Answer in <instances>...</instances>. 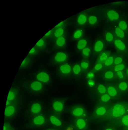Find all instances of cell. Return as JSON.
Here are the masks:
<instances>
[{
  "label": "cell",
  "mask_w": 128,
  "mask_h": 130,
  "mask_svg": "<svg viewBox=\"0 0 128 130\" xmlns=\"http://www.w3.org/2000/svg\"><path fill=\"white\" fill-rule=\"evenodd\" d=\"M125 112V107L123 104H117L114 105L112 109L113 115L116 117H119L123 115Z\"/></svg>",
  "instance_id": "6da1fadb"
},
{
  "label": "cell",
  "mask_w": 128,
  "mask_h": 130,
  "mask_svg": "<svg viewBox=\"0 0 128 130\" xmlns=\"http://www.w3.org/2000/svg\"><path fill=\"white\" fill-rule=\"evenodd\" d=\"M67 57L66 55L62 52H58L56 53L54 58L55 61L58 63H61L66 61Z\"/></svg>",
  "instance_id": "7a4b0ae2"
},
{
  "label": "cell",
  "mask_w": 128,
  "mask_h": 130,
  "mask_svg": "<svg viewBox=\"0 0 128 130\" xmlns=\"http://www.w3.org/2000/svg\"><path fill=\"white\" fill-rule=\"evenodd\" d=\"M37 78L38 80L43 83L48 82L50 80V77L47 73L41 72L39 73L37 76Z\"/></svg>",
  "instance_id": "3957f363"
},
{
  "label": "cell",
  "mask_w": 128,
  "mask_h": 130,
  "mask_svg": "<svg viewBox=\"0 0 128 130\" xmlns=\"http://www.w3.org/2000/svg\"><path fill=\"white\" fill-rule=\"evenodd\" d=\"M107 15L108 18L112 21L117 20L119 18V14L113 10H111L108 11Z\"/></svg>",
  "instance_id": "277c9868"
},
{
  "label": "cell",
  "mask_w": 128,
  "mask_h": 130,
  "mask_svg": "<svg viewBox=\"0 0 128 130\" xmlns=\"http://www.w3.org/2000/svg\"><path fill=\"white\" fill-rule=\"evenodd\" d=\"M110 52L109 51L103 52L100 54L98 58V62L99 63L105 62L107 59L110 57Z\"/></svg>",
  "instance_id": "5b68a950"
},
{
  "label": "cell",
  "mask_w": 128,
  "mask_h": 130,
  "mask_svg": "<svg viewBox=\"0 0 128 130\" xmlns=\"http://www.w3.org/2000/svg\"><path fill=\"white\" fill-rule=\"evenodd\" d=\"M15 111L14 107L12 105H8L7 106L5 111V115L7 117H10L12 116Z\"/></svg>",
  "instance_id": "8992f818"
},
{
  "label": "cell",
  "mask_w": 128,
  "mask_h": 130,
  "mask_svg": "<svg viewBox=\"0 0 128 130\" xmlns=\"http://www.w3.org/2000/svg\"><path fill=\"white\" fill-rule=\"evenodd\" d=\"M115 44L119 51H124L126 49V46L124 43L120 40L117 39L114 42Z\"/></svg>",
  "instance_id": "52a82bcc"
},
{
  "label": "cell",
  "mask_w": 128,
  "mask_h": 130,
  "mask_svg": "<svg viewBox=\"0 0 128 130\" xmlns=\"http://www.w3.org/2000/svg\"><path fill=\"white\" fill-rule=\"evenodd\" d=\"M16 97V93L15 91L13 90L10 91L7 97L6 105H8L10 103L14 100Z\"/></svg>",
  "instance_id": "ba28073f"
},
{
  "label": "cell",
  "mask_w": 128,
  "mask_h": 130,
  "mask_svg": "<svg viewBox=\"0 0 128 130\" xmlns=\"http://www.w3.org/2000/svg\"><path fill=\"white\" fill-rule=\"evenodd\" d=\"M53 108L56 111H61L62 110L64 105L63 103L60 101H56L53 104Z\"/></svg>",
  "instance_id": "9c48e42d"
},
{
  "label": "cell",
  "mask_w": 128,
  "mask_h": 130,
  "mask_svg": "<svg viewBox=\"0 0 128 130\" xmlns=\"http://www.w3.org/2000/svg\"><path fill=\"white\" fill-rule=\"evenodd\" d=\"M31 87L34 91H39L42 89L43 85L41 82L38 81H35L32 83Z\"/></svg>",
  "instance_id": "30bf717a"
},
{
  "label": "cell",
  "mask_w": 128,
  "mask_h": 130,
  "mask_svg": "<svg viewBox=\"0 0 128 130\" xmlns=\"http://www.w3.org/2000/svg\"><path fill=\"white\" fill-rule=\"evenodd\" d=\"M104 47V44L103 42L101 41H98L95 44L94 50L96 52H100L102 50Z\"/></svg>",
  "instance_id": "8fae6325"
},
{
  "label": "cell",
  "mask_w": 128,
  "mask_h": 130,
  "mask_svg": "<svg viewBox=\"0 0 128 130\" xmlns=\"http://www.w3.org/2000/svg\"><path fill=\"white\" fill-rule=\"evenodd\" d=\"M60 70L63 74H67L71 72V69L70 65L66 64L61 66L60 67Z\"/></svg>",
  "instance_id": "7c38bea8"
},
{
  "label": "cell",
  "mask_w": 128,
  "mask_h": 130,
  "mask_svg": "<svg viewBox=\"0 0 128 130\" xmlns=\"http://www.w3.org/2000/svg\"><path fill=\"white\" fill-rule=\"evenodd\" d=\"M87 20V16L84 14H80L78 17L77 22L80 25H83L86 22Z\"/></svg>",
  "instance_id": "4fadbf2b"
},
{
  "label": "cell",
  "mask_w": 128,
  "mask_h": 130,
  "mask_svg": "<svg viewBox=\"0 0 128 130\" xmlns=\"http://www.w3.org/2000/svg\"><path fill=\"white\" fill-rule=\"evenodd\" d=\"M45 119L42 115H39L35 117L34 119V123L35 124L38 125H41L43 124Z\"/></svg>",
  "instance_id": "5bb4252c"
},
{
  "label": "cell",
  "mask_w": 128,
  "mask_h": 130,
  "mask_svg": "<svg viewBox=\"0 0 128 130\" xmlns=\"http://www.w3.org/2000/svg\"><path fill=\"white\" fill-rule=\"evenodd\" d=\"M41 110V107L40 104L38 103L34 104L31 108L32 112L34 114H37L40 112Z\"/></svg>",
  "instance_id": "9a60e30c"
},
{
  "label": "cell",
  "mask_w": 128,
  "mask_h": 130,
  "mask_svg": "<svg viewBox=\"0 0 128 130\" xmlns=\"http://www.w3.org/2000/svg\"><path fill=\"white\" fill-rule=\"evenodd\" d=\"M87 44V42L84 39H82L79 41L77 44V47L80 50H83L85 48Z\"/></svg>",
  "instance_id": "2e32d148"
},
{
  "label": "cell",
  "mask_w": 128,
  "mask_h": 130,
  "mask_svg": "<svg viewBox=\"0 0 128 130\" xmlns=\"http://www.w3.org/2000/svg\"><path fill=\"white\" fill-rule=\"evenodd\" d=\"M84 113L83 109L81 107H77L74 108L73 112V115L75 116H80Z\"/></svg>",
  "instance_id": "e0dca14e"
},
{
  "label": "cell",
  "mask_w": 128,
  "mask_h": 130,
  "mask_svg": "<svg viewBox=\"0 0 128 130\" xmlns=\"http://www.w3.org/2000/svg\"><path fill=\"white\" fill-rule=\"evenodd\" d=\"M50 119L52 124L55 125L59 126L62 124V123L60 120L54 116H51Z\"/></svg>",
  "instance_id": "ac0fdd59"
},
{
  "label": "cell",
  "mask_w": 128,
  "mask_h": 130,
  "mask_svg": "<svg viewBox=\"0 0 128 130\" xmlns=\"http://www.w3.org/2000/svg\"><path fill=\"white\" fill-rule=\"evenodd\" d=\"M65 38L62 36L56 39V44L59 47L63 46L65 45Z\"/></svg>",
  "instance_id": "d6986e66"
},
{
  "label": "cell",
  "mask_w": 128,
  "mask_h": 130,
  "mask_svg": "<svg viewBox=\"0 0 128 130\" xmlns=\"http://www.w3.org/2000/svg\"><path fill=\"white\" fill-rule=\"evenodd\" d=\"M108 94L111 97H115L117 94L116 89L113 86L108 87L107 90Z\"/></svg>",
  "instance_id": "ffe728a7"
},
{
  "label": "cell",
  "mask_w": 128,
  "mask_h": 130,
  "mask_svg": "<svg viewBox=\"0 0 128 130\" xmlns=\"http://www.w3.org/2000/svg\"><path fill=\"white\" fill-rule=\"evenodd\" d=\"M31 62V59L29 57H27L24 60L22 63L20 68H24L28 67Z\"/></svg>",
  "instance_id": "44dd1931"
},
{
  "label": "cell",
  "mask_w": 128,
  "mask_h": 130,
  "mask_svg": "<svg viewBox=\"0 0 128 130\" xmlns=\"http://www.w3.org/2000/svg\"><path fill=\"white\" fill-rule=\"evenodd\" d=\"M64 32V29L62 28H56L54 32L55 36L57 38L62 36Z\"/></svg>",
  "instance_id": "7402d4cb"
},
{
  "label": "cell",
  "mask_w": 128,
  "mask_h": 130,
  "mask_svg": "<svg viewBox=\"0 0 128 130\" xmlns=\"http://www.w3.org/2000/svg\"><path fill=\"white\" fill-rule=\"evenodd\" d=\"M77 125L79 128L82 129L85 127L86 123L84 120L83 119H80L77 120Z\"/></svg>",
  "instance_id": "603a6c76"
},
{
  "label": "cell",
  "mask_w": 128,
  "mask_h": 130,
  "mask_svg": "<svg viewBox=\"0 0 128 130\" xmlns=\"http://www.w3.org/2000/svg\"><path fill=\"white\" fill-rule=\"evenodd\" d=\"M115 32L117 36L120 38H123L125 36V33L119 27L115 28Z\"/></svg>",
  "instance_id": "cb8c5ba5"
},
{
  "label": "cell",
  "mask_w": 128,
  "mask_h": 130,
  "mask_svg": "<svg viewBox=\"0 0 128 130\" xmlns=\"http://www.w3.org/2000/svg\"><path fill=\"white\" fill-rule=\"evenodd\" d=\"M97 21V18L95 16L92 15L90 16L88 19V22L89 24L91 25L95 24Z\"/></svg>",
  "instance_id": "d4e9b609"
},
{
  "label": "cell",
  "mask_w": 128,
  "mask_h": 130,
  "mask_svg": "<svg viewBox=\"0 0 128 130\" xmlns=\"http://www.w3.org/2000/svg\"><path fill=\"white\" fill-rule=\"evenodd\" d=\"M106 109L103 107H101L98 108L96 110V112L97 114L99 116H102L104 114L106 113Z\"/></svg>",
  "instance_id": "484cf974"
},
{
  "label": "cell",
  "mask_w": 128,
  "mask_h": 130,
  "mask_svg": "<svg viewBox=\"0 0 128 130\" xmlns=\"http://www.w3.org/2000/svg\"><path fill=\"white\" fill-rule=\"evenodd\" d=\"M83 34V31L81 29L77 30L74 33L73 35L74 38L77 39L80 38Z\"/></svg>",
  "instance_id": "4316f807"
},
{
  "label": "cell",
  "mask_w": 128,
  "mask_h": 130,
  "mask_svg": "<svg viewBox=\"0 0 128 130\" xmlns=\"http://www.w3.org/2000/svg\"><path fill=\"white\" fill-rule=\"evenodd\" d=\"M81 70V69L80 66L78 64L75 65L73 69L74 73L76 75H78L80 74Z\"/></svg>",
  "instance_id": "83f0119b"
},
{
  "label": "cell",
  "mask_w": 128,
  "mask_h": 130,
  "mask_svg": "<svg viewBox=\"0 0 128 130\" xmlns=\"http://www.w3.org/2000/svg\"><path fill=\"white\" fill-rule=\"evenodd\" d=\"M114 58L112 56L108 58L105 62V64L107 66H109L112 65L114 62Z\"/></svg>",
  "instance_id": "f1b7e54d"
},
{
  "label": "cell",
  "mask_w": 128,
  "mask_h": 130,
  "mask_svg": "<svg viewBox=\"0 0 128 130\" xmlns=\"http://www.w3.org/2000/svg\"><path fill=\"white\" fill-rule=\"evenodd\" d=\"M119 28L123 31L125 30L127 27V25L124 21H122L120 22L119 25Z\"/></svg>",
  "instance_id": "f546056e"
},
{
  "label": "cell",
  "mask_w": 128,
  "mask_h": 130,
  "mask_svg": "<svg viewBox=\"0 0 128 130\" xmlns=\"http://www.w3.org/2000/svg\"><path fill=\"white\" fill-rule=\"evenodd\" d=\"M105 38L106 40L109 42L112 41L114 38L112 34L109 32L106 33L105 35Z\"/></svg>",
  "instance_id": "4dcf8cb0"
},
{
  "label": "cell",
  "mask_w": 128,
  "mask_h": 130,
  "mask_svg": "<svg viewBox=\"0 0 128 130\" xmlns=\"http://www.w3.org/2000/svg\"><path fill=\"white\" fill-rule=\"evenodd\" d=\"M98 91L102 94H104L106 92V89L105 86L102 84H100L98 88Z\"/></svg>",
  "instance_id": "1f68e13d"
},
{
  "label": "cell",
  "mask_w": 128,
  "mask_h": 130,
  "mask_svg": "<svg viewBox=\"0 0 128 130\" xmlns=\"http://www.w3.org/2000/svg\"><path fill=\"white\" fill-rule=\"evenodd\" d=\"M125 68V66L123 64H120L115 66L114 70L116 72L121 71L123 70Z\"/></svg>",
  "instance_id": "d6a6232c"
},
{
  "label": "cell",
  "mask_w": 128,
  "mask_h": 130,
  "mask_svg": "<svg viewBox=\"0 0 128 130\" xmlns=\"http://www.w3.org/2000/svg\"><path fill=\"white\" fill-rule=\"evenodd\" d=\"M111 99L110 96L108 94H105L103 95L101 97V100L103 102H107L110 100Z\"/></svg>",
  "instance_id": "836d02e7"
},
{
  "label": "cell",
  "mask_w": 128,
  "mask_h": 130,
  "mask_svg": "<svg viewBox=\"0 0 128 130\" xmlns=\"http://www.w3.org/2000/svg\"><path fill=\"white\" fill-rule=\"evenodd\" d=\"M90 52V49L88 47H86L83 50L82 53L85 56H87L89 55Z\"/></svg>",
  "instance_id": "e575fe53"
},
{
  "label": "cell",
  "mask_w": 128,
  "mask_h": 130,
  "mask_svg": "<svg viewBox=\"0 0 128 130\" xmlns=\"http://www.w3.org/2000/svg\"><path fill=\"white\" fill-rule=\"evenodd\" d=\"M45 42L43 39H41L36 44V46L38 48L43 47L44 45Z\"/></svg>",
  "instance_id": "d590c367"
},
{
  "label": "cell",
  "mask_w": 128,
  "mask_h": 130,
  "mask_svg": "<svg viewBox=\"0 0 128 130\" xmlns=\"http://www.w3.org/2000/svg\"><path fill=\"white\" fill-rule=\"evenodd\" d=\"M120 89L123 91H124L126 90L127 88V84L125 82H123L121 83L119 86Z\"/></svg>",
  "instance_id": "8d00e7d4"
},
{
  "label": "cell",
  "mask_w": 128,
  "mask_h": 130,
  "mask_svg": "<svg viewBox=\"0 0 128 130\" xmlns=\"http://www.w3.org/2000/svg\"><path fill=\"white\" fill-rule=\"evenodd\" d=\"M114 74L113 72L111 71H108L105 74V78L107 79H111L113 77Z\"/></svg>",
  "instance_id": "74e56055"
},
{
  "label": "cell",
  "mask_w": 128,
  "mask_h": 130,
  "mask_svg": "<svg viewBox=\"0 0 128 130\" xmlns=\"http://www.w3.org/2000/svg\"><path fill=\"white\" fill-rule=\"evenodd\" d=\"M122 61V59L120 57H118L115 59L114 63L115 65H118L120 64Z\"/></svg>",
  "instance_id": "f35d334b"
},
{
  "label": "cell",
  "mask_w": 128,
  "mask_h": 130,
  "mask_svg": "<svg viewBox=\"0 0 128 130\" xmlns=\"http://www.w3.org/2000/svg\"><path fill=\"white\" fill-rule=\"evenodd\" d=\"M122 122L124 125L128 126V115H126L123 117Z\"/></svg>",
  "instance_id": "ab89813d"
},
{
  "label": "cell",
  "mask_w": 128,
  "mask_h": 130,
  "mask_svg": "<svg viewBox=\"0 0 128 130\" xmlns=\"http://www.w3.org/2000/svg\"><path fill=\"white\" fill-rule=\"evenodd\" d=\"M12 127L10 125L7 123H4L3 130H11Z\"/></svg>",
  "instance_id": "60d3db41"
},
{
  "label": "cell",
  "mask_w": 128,
  "mask_h": 130,
  "mask_svg": "<svg viewBox=\"0 0 128 130\" xmlns=\"http://www.w3.org/2000/svg\"><path fill=\"white\" fill-rule=\"evenodd\" d=\"M81 66L82 68L84 69H86L89 66V65L87 63L84 62L81 63Z\"/></svg>",
  "instance_id": "b9f144b4"
},
{
  "label": "cell",
  "mask_w": 128,
  "mask_h": 130,
  "mask_svg": "<svg viewBox=\"0 0 128 130\" xmlns=\"http://www.w3.org/2000/svg\"><path fill=\"white\" fill-rule=\"evenodd\" d=\"M103 67V65L101 63H98L95 66L94 68L96 71L99 70L101 69Z\"/></svg>",
  "instance_id": "7bdbcfd3"
},
{
  "label": "cell",
  "mask_w": 128,
  "mask_h": 130,
  "mask_svg": "<svg viewBox=\"0 0 128 130\" xmlns=\"http://www.w3.org/2000/svg\"><path fill=\"white\" fill-rule=\"evenodd\" d=\"M87 83L88 85L91 87L94 86L95 85V82L91 79H90L88 80Z\"/></svg>",
  "instance_id": "ee69618b"
},
{
  "label": "cell",
  "mask_w": 128,
  "mask_h": 130,
  "mask_svg": "<svg viewBox=\"0 0 128 130\" xmlns=\"http://www.w3.org/2000/svg\"><path fill=\"white\" fill-rule=\"evenodd\" d=\"M36 52V48L34 47L29 52V54L30 55H33L35 54Z\"/></svg>",
  "instance_id": "f6af8a7d"
},
{
  "label": "cell",
  "mask_w": 128,
  "mask_h": 130,
  "mask_svg": "<svg viewBox=\"0 0 128 130\" xmlns=\"http://www.w3.org/2000/svg\"><path fill=\"white\" fill-rule=\"evenodd\" d=\"M87 76L88 78L90 79H91L94 77V75L92 73H89L87 74Z\"/></svg>",
  "instance_id": "bcb514c9"
},
{
  "label": "cell",
  "mask_w": 128,
  "mask_h": 130,
  "mask_svg": "<svg viewBox=\"0 0 128 130\" xmlns=\"http://www.w3.org/2000/svg\"><path fill=\"white\" fill-rule=\"evenodd\" d=\"M117 74L118 77L121 79H122L124 78V76L122 73L121 71L118 72Z\"/></svg>",
  "instance_id": "7dc6e473"
},
{
  "label": "cell",
  "mask_w": 128,
  "mask_h": 130,
  "mask_svg": "<svg viewBox=\"0 0 128 130\" xmlns=\"http://www.w3.org/2000/svg\"><path fill=\"white\" fill-rule=\"evenodd\" d=\"M63 23L62 22L58 24L55 26V28H62V26H63Z\"/></svg>",
  "instance_id": "c3c4849f"
},
{
  "label": "cell",
  "mask_w": 128,
  "mask_h": 130,
  "mask_svg": "<svg viewBox=\"0 0 128 130\" xmlns=\"http://www.w3.org/2000/svg\"><path fill=\"white\" fill-rule=\"evenodd\" d=\"M52 33V31L50 30L47 32L45 35V36H48L50 35Z\"/></svg>",
  "instance_id": "681fc988"
},
{
  "label": "cell",
  "mask_w": 128,
  "mask_h": 130,
  "mask_svg": "<svg viewBox=\"0 0 128 130\" xmlns=\"http://www.w3.org/2000/svg\"><path fill=\"white\" fill-rule=\"evenodd\" d=\"M106 130H112L110 129H107Z\"/></svg>",
  "instance_id": "f907efd6"
},
{
  "label": "cell",
  "mask_w": 128,
  "mask_h": 130,
  "mask_svg": "<svg viewBox=\"0 0 128 130\" xmlns=\"http://www.w3.org/2000/svg\"><path fill=\"white\" fill-rule=\"evenodd\" d=\"M127 74L128 76V69L127 70Z\"/></svg>",
  "instance_id": "816d5d0a"
},
{
  "label": "cell",
  "mask_w": 128,
  "mask_h": 130,
  "mask_svg": "<svg viewBox=\"0 0 128 130\" xmlns=\"http://www.w3.org/2000/svg\"><path fill=\"white\" fill-rule=\"evenodd\" d=\"M51 130V129H49V130Z\"/></svg>",
  "instance_id": "f5cc1de1"
}]
</instances>
